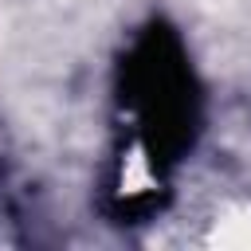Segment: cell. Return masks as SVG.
I'll return each instance as SVG.
<instances>
[{
  "label": "cell",
  "instance_id": "cell-1",
  "mask_svg": "<svg viewBox=\"0 0 251 251\" xmlns=\"http://www.w3.org/2000/svg\"><path fill=\"white\" fill-rule=\"evenodd\" d=\"M204 243L220 251H251V200H224L208 220Z\"/></svg>",
  "mask_w": 251,
  "mask_h": 251
}]
</instances>
